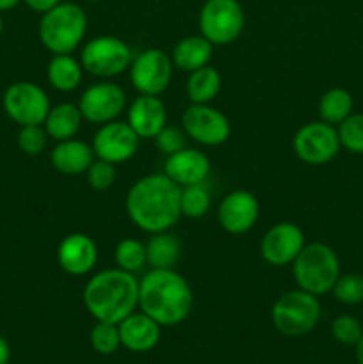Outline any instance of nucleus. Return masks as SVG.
<instances>
[{"instance_id": "nucleus-1", "label": "nucleus", "mask_w": 363, "mask_h": 364, "mask_svg": "<svg viewBox=\"0 0 363 364\" xmlns=\"http://www.w3.org/2000/svg\"><path fill=\"white\" fill-rule=\"evenodd\" d=\"M178 187L167 174H148L130 187L127 194V213L132 223L146 233L169 231L180 220Z\"/></svg>"}, {"instance_id": "nucleus-2", "label": "nucleus", "mask_w": 363, "mask_h": 364, "mask_svg": "<svg viewBox=\"0 0 363 364\" xmlns=\"http://www.w3.org/2000/svg\"><path fill=\"white\" fill-rule=\"evenodd\" d=\"M194 304L191 284L173 269H152L139 281V308L160 327L184 322Z\"/></svg>"}, {"instance_id": "nucleus-3", "label": "nucleus", "mask_w": 363, "mask_h": 364, "mask_svg": "<svg viewBox=\"0 0 363 364\" xmlns=\"http://www.w3.org/2000/svg\"><path fill=\"white\" fill-rule=\"evenodd\" d=\"M82 301L98 322L120 323L137 309L139 281L121 269L102 270L88 281Z\"/></svg>"}, {"instance_id": "nucleus-4", "label": "nucleus", "mask_w": 363, "mask_h": 364, "mask_svg": "<svg viewBox=\"0 0 363 364\" xmlns=\"http://www.w3.org/2000/svg\"><path fill=\"white\" fill-rule=\"evenodd\" d=\"M88 31V16L78 4L60 2L39 21V41L48 52L71 53L80 46Z\"/></svg>"}, {"instance_id": "nucleus-5", "label": "nucleus", "mask_w": 363, "mask_h": 364, "mask_svg": "<svg viewBox=\"0 0 363 364\" xmlns=\"http://www.w3.org/2000/svg\"><path fill=\"white\" fill-rule=\"evenodd\" d=\"M292 274L301 290L319 297L333 290L340 277V262L330 245L313 242L305 245L292 262Z\"/></svg>"}, {"instance_id": "nucleus-6", "label": "nucleus", "mask_w": 363, "mask_h": 364, "mask_svg": "<svg viewBox=\"0 0 363 364\" xmlns=\"http://www.w3.org/2000/svg\"><path fill=\"white\" fill-rule=\"evenodd\" d=\"M270 316H273L274 327L285 336H305L317 326L320 318L319 299L301 288L290 290L274 302Z\"/></svg>"}, {"instance_id": "nucleus-7", "label": "nucleus", "mask_w": 363, "mask_h": 364, "mask_svg": "<svg viewBox=\"0 0 363 364\" xmlns=\"http://www.w3.org/2000/svg\"><path fill=\"white\" fill-rule=\"evenodd\" d=\"M132 50L116 36H98L84 45L80 64L88 73L98 78H112L128 70L132 64Z\"/></svg>"}, {"instance_id": "nucleus-8", "label": "nucleus", "mask_w": 363, "mask_h": 364, "mask_svg": "<svg viewBox=\"0 0 363 364\" xmlns=\"http://www.w3.org/2000/svg\"><path fill=\"white\" fill-rule=\"evenodd\" d=\"M244 21L238 0H205L199 11V31L212 45H230L238 39Z\"/></svg>"}, {"instance_id": "nucleus-9", "label": "nucleus", "mask_w": 363, "mask_h": 364, "mask_svg": "<svg viewBox=\"0 0 363 364\" xmlns=\"http://www.w3.org/2000/svg\"><path fill=\"white\" fill-rule=\"evenodd\" d=\"M4 110L20 127L43 124L50 112V100L45 89L34 82H14L4 92Z\"/></svg>"}, {"instance_id": "nucleus-10", "label": "nucleus", "mask_w": 363, "mask_h": 364, "mask_svg": "<svg viewBox=\"0 0 363 364\" xmlns=\"http://www.w3.org/2000/svg\"><path fill=\"white\" fill-rule=\"evenodd\" d=\"M130 82L139 95L159 96L169 87L173 60L164 50L148 48L132 59Z\"/></svg>"}, {"instance_id": "nucleus-11", "label": "nucleus", "mask_w": 363, "mask_h": 364, "mask_svg": "<svg viewBox=\"0 0 363 364\" xmlns=\"http://www.w3.org/2000/svg\"><path fill=\"white\" fill-rule=\"evenodd\" d=\"M292 146L299 160L310 166H322L337 156L340 149V139L333 124L313 121V123L302 124L295 132Z\"/></svg>"}, {"instance_id": "nucleus-12", "label": "nucleus", "mask_w": 363, "mask_h": 364, "mask_svg": "<svg viewBox=\"0 0 363 364\" xmlns=\"http://www.w3.org/2000/svg\"><path fill=\"white\" fill-rule=\"evenodd\" d=\"M182 127L185 135L203 146H221L230 137V121L209 103H191L184 110Z\"/></svg>"}, {"instance_id": "nucleus-13", "label": "nucleus", "mask_w": 363, "mask_h": 364, "mask_svg": "<svg viewBox=\"0 0 363 364\" xmlns=\"http://www.w3.org/2000/svg\"><path fill=\"white\" fill-rule=\"evenodd\" d=\"M127 107V95L114 82H96L82 92L78 109L89 123L105 124L116 119Z\"/></svg>"}, {"instance_id": "nucleus-14", "label": "nucleus", "mask_w": 363, "mask_h": 364, "mask_svg": "<svg viewBox=\"0 0 363 364\" xmlns=\"http://www.w3.org/2000/svg\"><path fill=\"white\" fill-rule=\"evenodd\" d=\"M139 137L125 121H110L102 124L93 137V151L100 160L110 164H123L130 160L139 149Z\"/></svg>"}, {"instance_id": "nucleus-15", "label": "nucleus", "mask_w": 363, "mask_h": 364, "mask_svg": "<svg viewBox=\"0 0 363 364\" xmlns=\"http://www.w3.org/2000/svg\"><path fill=\"white\" fill-rule=\"evenodd\" d=\"M305 233L294 223L274 224L260 242V255L269 265H290L305 247Z\"/></svg>"}, {"instance_id": "nucleus-16", "label": "nucleus", "mask_w": 363, "mask_h": 364, "mask_svg": "<svg viewBox=\"0 0 363 364\" xmlns=\"http://www.w3.org/2000/svg\"><path fill=\"white\" fill-rule=\"evenodd\" d=\"M258 199L248 191H233L221 201L217 220L230 235L248 233L258 220Z\"/></svg>"}, {"instance_id": "nucleus-17", "label": "nucleus", "mask_w": 363, "mask_h": 364, "mask_svg": "<svg viewBox=\"0 0 363 364\" xmlns=\"http://www.w3.org/2000/svg\"><path fill=\"white\" fill-rule=\"evenodd\" d=\"M98 262V247L89 235L71 233L57 247V263L70 276H85Z\"/></svg>"}, {"instance_id": "nucleus-18", "label": "nucleus", "mask_w": 363, "mask_h": 364, "mask_svg": "<svg viewBox=\"0 0 363 364\" xmlns=\"http://www.w3.org/2000/svg\"><path fill=\"white\" fill-rule=\"evenodd\" d=\"M164 174H167L178 187L205 183L210 174V160L199 149L184 148L167 156Z\"/></svg>"}, {"instance_id": "nucleus-19", "label": "nucleus", "mask_w": 363, "mask_h": 364, "mask_svg": "<svg viewBox=\"0 0 363 364\" xmlns=\"http://www.w3.org/2000/svg\"><path fill=\"white\" fill-rule=\"evenodd\" d=\"M127 123L141 139H153L167 124L166 105L159 96H137L128 107Z\"/></svg>"}, {"instance_id": "nucleus-20", "label": "nucleus", "mask_w": 363, "mask_h": 364, "mask_svg": "<svg viewBox=\"0 0 363 364\" xmlns=\"http://www.w3.org/2000/svg\"><path fill=\"white\" fill-rule=\"evenodd\" d=\"M121 345L132 352H148L160 340V326L146 313H130L117 323Z\"/></svg>"}, {"instance_id": "nucleus-21", "label": "nucleus", "mask_w": 363, "mask_h": 364, "mask_svg": "<svg viewBox=\"0 0 363 364\" xmlns=\"http://www.w3.org/2000/svg\"><path fill=\"white\" fill-rule=\"evenodd\" d=\"M50 160L59 173L77 176V174L85 173L89 166L95 162V151H93V146L85 142L68 139V141L57 142L56 148L50 153Z\"/></svg>"}, {"instance_id": "nucleus-22", "label": "nucleus", "mask_w": 363, "mask_h": 364, "mask_svg": "<svg viewBox=\"0 0 363 364\" xmlns=\"http://www.w3.org/2000/svg\"><path fill=\"white\" fill-rule=\"evenodd\" d=\"M212 52L214 45L209 39H205L203 36H189V38H184L174 45L171 60L178 70L192 73V71L199 70L210 63Z\"/></svg>"}, {"instance_id": "nucleus-23", "label": "nucleus", "mask_w": 363, "mask_h": 364, "mask_svg": "<svg viewBox=\"0 0 363 364\" xmlns=\"http://www.w3.org/2000/svg\"><path fill=\"white\" fill-rule=\"evenodd\" d=\"M80 109L73 103H59V105L52 107L45 119V130L48 137L53 141H68V139H75L82 127Z\"/></svg>"}, {"instance_id": "nucleus-24", "label": "nucleus", "mask_w": 363, "mask_h": 364, "mask_svg": "<svg viewBox=\"0 0 363 364\" xmlns=\"http://www.w3.org/2000/svg\"><path fill=\"white\" fill-rule=\"evenodd\" d=\"M84 68L70 53H57L50 59L46 68V78L50 85L60 92H71L80 85Z\"/></svg>"}, {"instance_id": "nucleus-25", "label": "nucleus", "mask_w": 363, "mask_h": 364, "mask_svg": "<svg viewBox=\"0 0 363 364\" xmlns=\"http://www.w3.org/2000/svg\"><path fill=\"white\" fill-rule=\"evenodd\" d=\"M182 256L180 240L169 231L153 233L146 244V258L152 269H173Z\"/></svg>"}, {"instance_id": "nucleus-26", "label": "nucleus", "mask_w": 363, "mask_h": 364, "mask_svg": "<svg viewBox=\"0 0 363 364\" xmlns=\"http://www.w3.org/2000/svg\"><path fill=\"white\" fill-rule=\"evenodd\" d=\"M221 91V75L210 64L189 73L187 96L191 103H210Z\"/></svg>"}, {"instance_id": "nucleus-27", "label": "nucleus", "mask_w": 363, "mask_h": 364, "mask_svg": "<svg viewBox=\"0 0 363 364\" xmlns=\"http://www.w3.org/2000/svg\"><path fill=\"white\" fill-rule=\"evenodd\" d=\"M352 114V96L342 87H333L324 92L319 100L320 121L330 124H340Z\"/></svg>"}, {"instance_id": "nucleus-28", "label": "nucleus", "mask_w": 363, "mask_h": 364, "mask_svg": "<svg viewBox=\"0 0 363 364\" xmlns=\"http://www.w3.org/2000/svg\"><path fill=\"white\" fill-rule=\"evenodd\" d=\"M114 259H116L117 269L130 274L139 272L148 263V258H146V245L142 242L135 240V238H125V240H121L116 245Z\"/></svg>"}, {"instance_id": "nucleus-29", "label": "nucleus", "mask_w": 363, "mask_h": 364, "mask_svg": "<svg viewBox=\"0 0 363 364\" xmlns=\"http://www.w3.org/2000/svg\"><path fill=\"white\" fill-rule=\"evenodd\" d=\"M210 203H212V199H210V192L205 183L182 187V215L189 217V219H201L210 210Z\"/></svg>"}, {"instance_id": "nucleus-30", "label": "nucleus", "mask_w": 363, "mask_h": 364, "mask_svg": "<svg viewBox=\"0 0 363 364\" xmlns=\"http://www.w3.org/2000/svg\"><path fill=\"white\" fill-rule=\"evenodd\" d=\"M89 341H91V347L95 348L98 354H103V355L114 354V352H116L121 345L117 323L98 322L91 329Z\"/></svg>"}, {"instance_id": "nucleus-31", "label": "nucleus", "mask_w": 363, "mask_h": 364, "mask_svg": "<svg viewBox=\"0 0 363 364\" xmlns=\"http://www.w3.org/2000/svg\"><path fill=\"white\" fill-rule=\"evenodd\" d=\"M340 146L351 153H363V114H351L338 124Z\"/></svg>"}, {"instance_id": "nucleus-32", "label": "nucleus", "mask_w": 363, "mask_h": 364, "mask_svg": "<svg viewBox=\"0 0 363 364\" xmlns=\"http://www.w3.org/2000/svg\"><path fill=\"white\" fill-rule=\"evenodd\" d=\"M331 291L344 304H359V302H363V276H359V274H345V276H340Z\"/></svg>"}, {"instance_id": "nucleus-33", "label": "nucleus", "mask_w": 363, "mask_h": 364, "mask_svg": "<svg viewBox=\"0 0 363 364\" xmlns=\"http://www.w3.org/2000/svg\"><path fill=\"white\" fill-rule=\"evenodd\" d=\"M46 141H48V134L41 124L21 127L20 134H18V146L25 155L36 156L43 153L46 148Z\"/></svg>"}, {"instance_id": "nucleus-34", "label": "nucleus", "mask_w": 363, "mask_h": 364, "mask_svg": "<svg viewBox=\"0 0 363 364\" xmlns=\"http://www.w3.org/2000/svg\"><path fill=\"white\" fill-rule=\"evenodd\" d=\"M331 334L342 345H356L363 336V327L354 316L340 315L331 323Z\"/></svg>"}, {"instance_id": "nucleus-35", "label": "nucleus", "mask_w": 363, "mask_h": 364, "mask_svg": "<svg viewBox=\"0 0 363 364\" xmlns=\"http://www.w3.org/2000/svg\"><path fill=\"white\" fill-rule=\"evenodd\" d=\"M88 174V183L93 191L103 192L107 188H110L116 181V167L114 164L105 162V160L96 159L95 162L89 166V169L85 171Z\"/></svg>"}, {"instance_id": "nucleus-36", "label": "nucleus", "mask_w": 363, "mask_h": 364, "mask_svg": "<svg viewBox=\"0 0 363 364\" xmlns=\"http://www.w3.org/2000/svg\"><path fill=\"white\" fill-rule=\"evenodd\" d=\"M155 146L162 155L169 156L185 148V132L177 127H164L159 134L155 135Z\"/></svg>"}, {"instance_id": "nucleus-37", "label": "nucleus", "mask_w": 363, "mask_h": 364, "mask_svg": "<svg viewBox=\"0 0 363 364\" xmlns=\"http://www.w3.org/2000/svg\"><path fill=\"white\" fill-rule=\"evenodd\" d=\"M23 2L28 9L36 11V13L39 14H45L48 13L50 9H53L56 6H59L60 0H23Z\"/></svg>"}, {"instance_id": "nucleus-38", "label": "nucleus", "mask_w": 363, "mask_h": 364, "mask_svg": "<svg viewBox=\"0 0 363 364\" xmlns=\"http://www.w3.org/2000/svg\"><path fill=\"white\" fill-rule=\"evenodd\" d=\"M11 359V347L4 336H0V364H7Z\"/></svg>"}, {"instance_id": "nucleus-39", "label": "nucleus", "mask_w": 363, "mask_h": 364, "mask_svg": "<svg viewBox=\"0 0 363 364\" xmlns=\"http://www.w3.org/2000/svg\"><path fill=\"white\" fill-rule=\"evenodd\" d=\"M20 2L21 0H0V13H2V11L13 9V7H16Z\"/></svg>"}, {"instance_id": "nucleus-40", "label": "nucleus", "mask_w": 363, "mask_h": 364, "mask_svg": "<svg viewBox=\"0 0 363 364\" xmlns=\"http://www.w3.org/2000/svg\"><path fill=\"white\" fill-rule=\"evenodd\" d=\"M356 359H358V364H363V336L356 343Z\"/></svg>"}, {"instance_id": "nucleus-41", "label": "nucleus", "mask_w": 363, "mask_h": 364, "mask_svg": "<svg viewBox=\"0 0 363 364\" xmlns=\"http://www.w3.org/2000/svg\"><path fill=\"white\" fill-rule=\"evenodd\" d=\"M2 31H4V20L2 16H0V34H2Z\"/></svg>"}, {"instance_id": "nucleus-42", "label": "nucleus", "mask_w": 363, "mask_h": 364, "mask_svg": "<svg viewBox=\"0 0 363 364\" xmlns=\"http://www.w3.org/2000/svg\"><path fill=\"white\" fill-rule=\"evenodd\" d=\"M88 2H102V0H88Z\"/></svg>"}]
</instances>
